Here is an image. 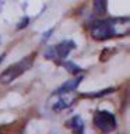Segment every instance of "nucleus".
<instances>
[{"label": "nucleus", "mask_w": 130, "mask_h": 134, "mask_svg": "<svg viewBox=\"0 0 130 134\" xmlns=\"http://www.w3.org/2000/svg\"><path fill=\"white\" fill-rule=\"evenodd\" d=\"M32 60L34 57H27V59H23L20 63H15V64L10 66L7 70H4L2 74H0V82L3 84H8L11 82L14 78H17L20 74H23L25 70H28L32 64Z\"/></svg>", "instance_id": "f257e3e1"}, {"label": "nucleus", "mask_w": 130, "mask_h": 134, "mask_svg": "<svg viewBox=\"0 0 130 134\" xmlns=\"http://www.w3.org/2000/svg\"><path fill=\"white\" fill-rule=\"evenodd\" d=\"M91 35L94 39H98V41L112 38L115 35V29H113L112 21H96L91 28Z\"/></svg>", "instance_id": "f03ea898"}, {"label": "nucleus", "mask_w": 130, "mask_h": 134, "mask_svg": "<svg viewBox=\"0 0 130 134\" xmlns=\"http://www.w3.org/2000/svg\"><path fill=\"white\" fill-rule=\"evenodd\" d=\"M94 123L101 131L109 133L116 127V119L112 113H109L106 110H98L95 113L94 117Z\"/></svg>", "instance_id": "7ed1b4c3"}, {"label": "nucleus", "mask_w": 130, "mask_h": 134, "mask_svg": "<svg viewBox=\"0 0 130 134\" xmlns=\"http://www.w3.org/2000/svg\"><path fill=\"white\" fill-rule=\"evenodd\" d=\"M74 102L73 92H56L55 96L50 99V108L55 112H60L63 109H67Z\"/></svg>", "instance_id": "20e7f679"}, {"label": "nucleus", "mask_w": 130, "mask_h": 134, "mask_svg": "<svg viewBox=\"0 0 130 134\" xmlns=\"http://www.w3.org/2000/svg\"><path fill=\"white\" fill-rule=\"evenodd\" d=\"M74 48H75L74 42H71V41L62 42V43H57L56 46L49 48L48 50H46V52H45V57L46 59H56V57L64 59Z\"/></svg>", "instance_id": "39448f33"}, {"label": "nucleus", "mask_w": 130, "mask_h": 134, "mask_svg": "<svg viewBox=\"0 0 130 134\" xmlns=\"http://www.w3.org/2000/svg\"><path fill=\"white\" fill-rule=\"evenodd\" d=\"M81 80H83V77H77V78L70 80V81H67V82L63 84V85L59 88L56 92H74L75 90H77L78 84L81 82Z\"/></svg>", "instance_id": "423d86ee"}, {"label": "nucleus", "mask_w": 130, "mask_h": 134, "mask_svg": "<svg viewBox=\"0 0 130 134\" xmlns=\"http://www.w3.org/2000/svg\"><path fill=\"white\" fill-rule=\"evenodd\" d=\"M94 10L98 14H104L106 11V0H94Z\"/></svg>", "instance_id": "0eeeda50"}, {"label": "nucleus", "mask_w": 130, "mask_h": 134, "mask_svg": "<svg viewBox=\"0 0 130 134\" xmlns=\"http://www.w3.org/2000/svg\"><path fill=\"white\" fill-rule=\"evenodd\" d=\"M71 127L74 129V131H78V133H81L83 131V127H84V123H83V120L80 119L78 116H75V117H73L71 119Z\"/></svg>", "instance_id": "6e6552de"}, {"label": "nucleus", "mask_w": 130, "mask_h": 134, "mask_svg": "<svg viewBox=\"0 0 130 134\" xmlns=\"http://www.w3.org/2000/svg\"><path fill=\"white\" fill-rule=\"evenodd\" d=\"M28 23H29V17H24V18L21 20V23L17 25V29H23L24 27H27V25H28Z\"/></svg>", "instance_id": "1a4fd4ad"}, {"label": "nucleus", "mask_w": 130, "mask_h": 134, "mask_svg": "<svg viewBox=\"0 0 130 134\" xmlns=\"http://www.w3.org/2000/svg\"><path fill=\"white\" fill-rule=\"evenodd\" d=\"M66 67L69 69V71H71V73H77V71H80L78 66L73 64V63H66Z\"/></svg>", "instance_id": "9d476101"}, {"label": "nucleus", "mask_w": 130, "mask_h": 134, "mask_svg": "<svg viewBox=\"0 0 130 134\" xmlns=\"http://www.w3.org/2000/svg\"><path fill=\"white\" fill-rule=\"evenodd\" d=\"M3 59H4V54H0V62H2Z\"/></svg>", "instance_id": "9b49d317"}]
</instances>
